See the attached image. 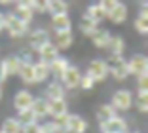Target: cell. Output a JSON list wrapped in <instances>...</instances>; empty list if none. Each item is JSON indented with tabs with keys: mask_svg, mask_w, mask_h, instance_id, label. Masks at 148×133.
Segmentation results:
<instances>
[{
	"mask_svg": "<svg viewBox=\"0 0 148 133\" xmlns=\"http://www.w3.org/2000/svg\"><path fill=\"white\" fill-rule=\"evenodd\" d=\"M61 124L65 133H86L87 131V122L86 118H82L80 114H65L61 120H57Z\"/></svg>",
	"mask_w": 148,
	"mask_h": 133,
	"instance_id": "obj_1",
	"label": "cell"
},
{
	"mask_svg": "<svg viewBox=\"0 0 148 133\" xmlns=\"http://www.w3.org/2000/svg\"><path fill=\"white\" fill-rule=\"evenodd\" d=\"M4 30L12 38H23L29 34V25L19 21L13 13H8V15H4Z\"/></svg>",
	"mask_w": 148,
	"mask_h": 133,
	"instance_id": "obj_2",
	"label": "cell"
},
{
	"mask_svg": "<svg viewBox=\"0 0 148 133\" xmlns=\"http://www.w3.org/2000/svg\"><path fill=\"white\" fill-rule=\"evenodd\" d=\"M106 67H108V74H112L116 80H125L129 76L127 61L122 55H110L108 61H106Z\"/></svg>",
	"mask_w": 148,
	"mask_h": 133,
	"instance_id": "obj_3",
	"label": "cell"
},
{
	"mask_svg": "<svg viewBox=\"0 0 148 133\" xmlns=\"http://www.w3.org/2000/svg\"><path fill=\"white\" fill-rule=\"evenodd\" d=\"M80 78H82V72H80L78 67H74V65H69L66 70L59 76V82L63 84L65 90H76L80 84Z\"/></svg>",
	"mask_w": 148,
	"mask_h": 133,
	"instance_id": "obj_4",
	"label": "cell"
},
{
	"mask_svg": "<svg viewBox=\"0 0 148 133\" xmlns=\"http://www.w3.org/2000/svg\"><path fill=\"white\" fill-rule=\"evenodd\" d=\"M51 40L49 32L46 29H34V30H29V34H27V42H29V48H31L32 52H38L40 48L44 44H48Z\"/></svg>",
	"mask_w": 148,
	"mask_h": 133,
	"instance_id": "obj_5",
	"label": "cell"
},
{
	"mask_svg": "<svg viewBox=\"0 0 148 133\" xmlns=\"http://www.w3.org/2000/svg\"><path fill=\"white\" fill-rule=\"evenodd\" d=\"M87 76H91L93 82H105L106 78H108V67H106V61L103 59H95L91 61V63L87 65Z\"/></svg>",
	"mask_w": 148,
	"mask_h": 133,
	"instance_id": "obj_6",
	"label": "cell"
},
{
	"mask_svg": "<svg viewBox=\"0 0 148 133\" xmlns=\"http://www.w3.org/2000/svg\"><path fill=\"white\" fill-rule=\"evenodd\" d=\"M110 105H112L116 110H129L131 107H133V93H131L129 90H118L116 93L112 95V101H110Z\"/></svg>",
	"mask_w": 148,
	"mask_h": 133,
	"instance_id": "obj_7",
	"label": "cell"
},
{
	"mask_svg": "<svg viewBox=\"0 0 148 133\" xmlns=\"http://www.w3.org/2000/svg\"><path fill=\"white\" fill-rule=\"evenodd\" d=\"M127 70H129V74H133V76L146 74L148 72V59H146V55H143V53L133 55L129 61H127Z\"/></svg>",
	"mask_w": 148,
	"mask_h": 133,
	"instance_id": "obj_8",
	"label": "cell"
},
{
	"mask_svg": "<svg viewBox=\"0 0 148 133\" xmlns=\"http://www.w3.org/2000/svg\"><path fill=\"white\" fill-rule=\"evenodd\" d=\"M99 127L103 133H127V122L120 116H114L106 122H101Z\"/></svg>",
	"mask_w": 148,
	"mask_h": 133,
	"instance_id": "obj_9",
	"label": "cell"
},
{
	"mask_svg": "<svg viewBox=\"0 0 148 133\" xmlns=\"http://www.w3.org/2000/svg\"><path fill=\"white\" fill-rule=\"evenodd\" d=\"M65 114H69V103H66V99L48 101V116H51L53 120H61Z\"/></svg>",
	"mask_w": 148,
	"mask_h": 133,
	"instance_id": "obj_10",
	"label": "cell"
},
{
	"mask_svg": "<svg viewBox=\"0 0 148 133\" xmlns=\"http://www.w3.org/2000/svg\"><path fill=\"white\" fill-rule=\"evenodd\" d=\"M38 57H40V61H42V63L49 65V63H53L57 57H61V52H59V50H57V46L51 42V40H49L48 44H44V46L38 50Z\"/></svg>",
	"mask_w": 148,
	"mask_h": 133,
	"instance_id": "obj_11",
	"label": "cell"
},
{
	"mask_svg": "<svg viewBox=\"0 0 148 133\" xmlns=\"http://www.w3.org/2000/svg\"><path fill=\"white\" fill-rule=\"evenodd\" d=\"M32 93L29 90H21L15 93V97H13V107H15V110L21 112V110H27V108H31L32 105Z\"/></svg>",
	"mask_w": 148,
	"mask_h": 133,
	"instance_id": "obj_12",
	"label": "cell"
},
{
	"mask_svg": "<svg viewBox=\"0 0 148 133\" xmlns=\"http://www.w3.org/2000/svg\"><path fill=\"white\" fill-rule=\"evenodd\" d=\"M51 42L57 46V50H59V52H61V50H63V52H65V50H69V48L74 44L72 30H61V32H55V36H53Z\"/></svg>",
	"mask_w": 148,
	"mask_h": 133,
	"instance_id": "obj_13",
	"label": "cell"
},
{
	"mask_svg": "<svg viewBox=\"0 0 148 133\" xmlns=\"http://www.w3.org/2000/svg\"><path fill=\"white\" fill-rule=\"evenodd\" d=\"M127 13H129L127 12V6L123 2H118L116 8L106 13V19H110V23H114V25H122V23H125Z\"/></svg>",
	"mask_w": 148,
	"mask_h": 133,
	"instance_id": "obj_14",
	"label": "cell"
},
{
	"mask_svg": "<svg viewBox=\"0 0 148 133\" xmlns=\"http://www.w3.org/2000/svg\"><path fill=\"white\" fill-rule=\"evenodd\" d=\"M66 95V90L63 88V84L59 80H53L48 84L46 91H44V97L48 99V101H53V99H65Z\"/></svg>",
	"mask_w": 148,
	"mask_h": 133,
	"instance_id": "obj_15",
	"label": "cell"
},
{
	"mask_svg": "<svg viewBox=\"0 0 148 133\" xmlns=\"http://www.w3.org/2000/svg\"><path fill=\"white\" fill-rule=\"evenodd\" d=\"M110 36H112V34L108 32V29H105V27H97L89 38H91V42H93V46H95V48L105 50L106 44H108V40H110Z\"/></svg>",
	"mask_w": 148,
	"mask_h": 133,
	"instance_id": "obj_16",
	"label": "cell"
},
{
	"mask_svg": "<svg viewBox=\"0 0 148 133\" xmlns=\"http://www.w3.org/2000/svg\"><path fill=\"white\" fill-rule=\"evenodd\" d=\"M51 27L55 32H61V30H72V21H70L69 13H57V15H51Z\"/></svg>",
	"mask_w": 148,
	"mask_h": 133,
	"instance_id": "obj_17",
	"label": "cell"
},
{
	"mask_svg": "<svg viewBox=\"0 0 148 133\" xmlns=\"http://www.w3.org/2000/svg\"><path fill=\"white\" fill-rule=\"evenodd\" d=\"M105 50H108L110 55H123V52H125V40H123V36H120V34L110 36Z\"/></svg>",
	"mask_w": 148,
	"mask_h": 133,
	"instance_id": "obj_18",
	"label": "cell"
},
{
	"mask_svg": "<svg viewBox=\"0 0 148 133\" xmlns=\"http://www.w3.org/2000/svg\"><path fill=\"white\" fill-rule=\"evenodd\" d=\"M31 110H32L36 120L46 118L48 116V99L46 97H34L32 99V105H31Z\"/></svg>",
	"mask_w": 148,
	"mask_h": 133,
	"instance_id": "obj_19",
	"label": "cell"
},
{
	"mask_svg": "<svg viewBox=\"0 0 148 133\" xmlns=\"http://www.w3.org/2000/svg\"><path fill=\"white\" fill-rule=\"evenodd\" d=\"M32 70H34V84H42V82H46L51 76L49 74V67L46 63H42V61L32 63Z\"/></svg>",
	"mask_w": 148,
	"mask_h": 133,
	"instance_id": "obj_20",
	"label": "cell"
},
{
	"mask_svg": "<svg viewBox=\"0 0 148 133\" xmlns=\"http://www.w3.org/2000/svg\"><path fill=\"white\" fill-rule=\"evenodd\" d=\"M84 15H87L89 19H93V21H95L97 25H99V23H103V21L106 19V12H105L103 8H101L99 4H89Z\"/></svg>",
	"mask_w": 148,
	"mask_h": 133,
	"instance_id": "obj_21",
	"label": "cell"
},
{
	"mask_svg": "<svg viewBox=\"0 0 148 133\" xmlns=\"http://www.w3.org/2000/svg\"><path fill=\"white\" fill-rule=\"evenodd\" d=\"M13 15H15L19 21H23L25 25H31V23H32V17H34V10H32V8H27V6H15Z\"/></svg>",
	"mask_w": 148,
	"mask_h": 133,
	"instance_id": "obj_22",
	"label": "cell"
},
{
	"mask_svg": "<svg viewBox=\"0 0 148 133\" xmlns=\"http://www.w3.org/2000/svg\"><path fill=\"white\" fill-rule=\"evenodd\" d=\"M2 65H4V69H6V72H8V76H12V74H17L19 72L23 61L19 59L17 55H10V57H6V59L2 61Z\"/></svg>",
	"mask_w": 148,
	"mask_h": 133,
	"instance_id": "obj_23",
	"label": "cell"
},
{
	"mask_svg": "<svg viewBox=\"0 0 148 133\" xmlns=\"http://www.w3.org/2000/svg\"><path fill=\"white\" fill-rule=\"evenodd\" d=\"M69 59H66V57H57L55 61H53V63H49L48 67H49V74H53V76H61L63 72H65L66 70V67H69Z\"/></svg>",
	"mask_w": 148,
	"mask_h": 133,
	"instance_id": "obj_24",
	"label": "cell"
},
{
	"mask_svg": "<svg viewBox=\"0 0 148 133\" xmlns=\"http://www.w3.org/2000/svg\"><path fill=\"white\" fill-rule=\"evenodd\" d=\"M95 116H97V120H99V124H101V122H106V120H110V118H114V116H118V110L112 105H101V107L97 108Z\"/></svg>",
	"mask_w": 148,
	"mask_h": 133,
	"instance_id": "obj_25",
	"label": "cell"
},
{
	"mask_svg": "<svg viewBox=\"0 0 148 133\" xmlns=\"http://www.w3.org/2000/svg\"><path fill=\"white\" fill-rule=\"evenodd\" d=\"M17 76L21 78L23 84H34V70H32V63H23L19 69Z\"/></svg>",
	"mask_w": 148,
	"mask_h": 133,
	"instance_id": "obj_26",
	"label": "cell"
},
{
	"mask_svg": "<svg viewBox=\"0 0 148 133\" xmlns=\"http://www.w3.org/2000/svg\"><path fill=\"white\" fill-rule=\"evenodd\" d=\"M133 107H137V110L146 114L148 112V91H137V97H133Z\"/></svg>",
	"mask_w": 148,
	"mask_h": 133,
	"instance_id": "obj_27",
	"label": "cell"
},
{
	"mask_svg": "<svg viewBox=\"0 0 148 133\" xmlns=\"http://www.w3.org/2000/svg\"><path fill=\"white\" fill-rule=\"evenodd\" d=\"M48 12L51 13V15H57V13H69V2H66V0H49Z\"/></svg>",
	"mask_w": 148,
	"mask_h": 133,
	"instance_id": "obj_28",
	"label": "cell"
},
{
	"mask_svg": "<svg viewBox=\"0 0 148 133\" xmlns=\"http://www.w3.org/2000/svg\"><path fill=\"white\" fill-rule=\"evenodd\" d=\"M0 131L2 133H21V124L17 122V118H6L2 122Z\"/></svg>",
	"mask_w": 148,
	"mask_h": 133,
	"instance_id": "obj_29",
	"label": "cell"
},
{
	"mask_svg": "<svg viewBox=\"0 0 148 133\" xmlns=\"http://www.w3.org/2000/svg\"><path fill=\"white\" fill-rule=\"evenodd\" d=\"M80 30H82V34H86V36H91L93 34V30L97 29V23L93 21V19H89L87 15H82V19H80Z\"/></svg>",
	"mask_w": 148,
	"mask_h": 133,
	"instance_id": "obj_30",
	"label": "cell"
},
{
	"mask_svg": "<svg viewBox=\"0 0 148 133\" xmlns=\"http://www.w3.org/2000/svg\"><path fill=\"white\" fill-rule=\"evenodd\" d=\"M42 133H63V127L57 120H48L46 124H40Z\"/></svg>",
	"mask_w": 148,
	"mask_h": 133,
	"instance_id": "obj_31",
	"label": "cell"
},
{
	"mask_svg": "<svg viewBox=\"0 0 148 133\" xmlns=\"http://www.w3.org/2000/svg\"><path fill=\"white\" fill-rule=\"evenodd\" d=\"M17 122H19V124H21V125H25V124H32V122H38V120H36V118H34V114H32V110H31V108H27V110H21V112H17Z\"/></svg>",
	"mask_w": 148,
	"mask_h": 133,
	"instance_id": "obj_32",
	"label": "cell"
},
{
	"mask_svg": "<svg viewBox=\"0 0 148 133\" xmlns=\"http://www.w3.org/2000/svg\"><path fill=\"white\" fill-rule=\"evenodd\" d=\"M93 86H95V82H93V78H91V76H87V74H82V78H80V84H78V88H82V90L89 91V90H93Z\"/></svg>",
	"mask_w": 148,
	"mask_h": 133,
	"instance_id": "obj_33",
	"label": "cell"
},
{
	"mask_svg": "<svg viewBox=\"0 0 148 133\" xmlns=\"http://www.w3.org/2000/svg\"><path fill=\"white\" fill-rule=\"evenodd\" d=\"M21 133H42V127H40L38 122H32V124L21 125Z\"/></svg>",
	"mask_w": 148,
	"mask_h": 133,
	"instance_id": "obj_34",
	"label": "cell"
},
{
	"mask_svg": "<svg viewBox=\"0 0 148 133\" xmlns=\"http://www.w3.org/2000/svg\"><path fill=\"white\" fill-rule=\"evenodd\" d=\"M48 4H49V0H32V10L34 12H48Z\"/></svg>",
	"mask_w": 148,
	"mask_h": 133,
	"instance_id": "obj_35",
	"label": "cell"
},
{
	"mask_svg": "<svg viewBox=\"0 0 148 133\" xmlns=\"http://www.w3.org/2000/svg\"><path fill=\"white\" fill-rule=\"evenodd\" d=\"M137 88H139V91H148V72L137 76Z\"/></svg>",
	"mask_w": 148,
	"mask_h": 133,
	"instance_id": "obj_36",
	"label": "cell"
},
{
	"mask_svg": "<svg viewBox=\"0 0 148 133\" xmlns=\"http://www.w3.org/2000/svg\"><path fill=\"white\" fill-rule=\"evenodd\" d=\"M118 2H120V0H99L97 4H99L101 8H103L106 13H108L110 10H114V8H116V4H118Z\"/></svg>",
	"mask_w": 148,
	"mask_h": 133,
	"instance_id": "obj_37",
	"label": "cell"
},
{
	"mask_svg": "<svg viewBox=\"0 0 148 133\" xmlns=\"http://www.w3.org/2000/svg\"><path fill=\"white\" fill-rule=\"evenodd\" d=\"M6 80H8V72H6L4 65H2V61H0V86H2Z\"/></svg>",
	"mask_w": 148,
	"mask_h": 133,
	"instance_id": "obj_38",
	"label": "cell"
},
{
	"mask_svg": "<svg viewBox=\"0 0 148 133\" xmlns=\"http://www.w3.org/2000/svg\"><path fill=\"white\" fill-rule=\"evenodd\" d=\"M15 6H27V8H32V0H13Z\"/></svg>",
	"mask_w": 148,
	"mask_h": 133,
	"instance_id": "obj_39",
	"label": "cell"
},
{
	"mask_svg": "<svg viewBox=\"0 0 148 133\" xmlns=\"http://www.w3.org/2000/svg\"><path fill=\"white\" fill-rule=\"evenodd\" d=\"M4 30V13H0V32Z\"/></svg>",
	"mask_w": 148,
	"mask_h": 133,
	"instance_id": "obj_40",
	"label": "cell"
},
{
	"mask_svg": "<svg viewBox=\"0 0 148 133\" xmlns=\"http://www.w3.org/2000/svg\"><path fill=\"white\" fill-rule=\"evenodd\" d=\"M8 4H13V0H0V6H8Z\"/></svg>",
	"mask_w": 148,
	"mask_h": 133,
	"instance_id": "obj_41",
	"label": "cell"
},
{
	"mask_svg": "<svg viewBox=\"0 0 148 133\" xmlns=\"http://www.w3.org/2000/svg\"><path fill=\"white\" fill-rule=\"evenodd\" d=\"M4 97V90H2V86H0V99Z\"/></svg>",
	"mask_w": 148,
	"mask_h": 133,
	"instance_id": "obj_42",
	"label": "cell"
},
{
	"mask_svg": "<svg viewBox=\"0 0 148 133\" xmlns=\"http://www.w3.org/2000/svg\"><path fill=\"white\" fill-rule=\"evenodd\" d=\"M131 133H140V131H131Z\"/></svg>",
	"mask_w": 148,
	"mask_h": 133,
	"instance_id": "obj_43",
	"label": "cell"
},
{
	"mask_svg": "<svg viewBox=\"0 0 148 133\" xmlns=\"http://www.w3.org/2000/svg\"><path fill=\"white\" fill-rule=\"evenodd\" d=\"M0 133H2V131H0Z\"/></svg>",
	"mask_w": 148,
	"mask_h": 133,
	"instance_id": "obj_44",
	"label": "cell"
}]
</instances>
